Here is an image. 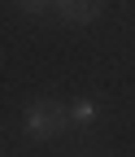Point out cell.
<instances>
[{"label": "cell", "mask_w": 135, "mask_h": 157, "mask_svg": "<svg viewBox=\"0 0 135 157\" xmlns=\"http://www.w3.org/2000/svg\"><path fill=\"white\" fill-rule=\"evenodd\" d=\"M66 127H70V105H61V101H31V105H26L22 131L31 135V140L48 144V140H57Z\"/></svg>", "instance_id": "cell-1"}, {"label": "cell", "mask_w": 135, "mask_h": 157, "mask_svg": "<svg viewBox=\"0 0 135 157\" xmlns=\"http://www.w3.org/2000/svg\"><path fill=\"white\" fill-rule=\"evenodd\" d=\"M52 13H57V22H66V26H87V22H96V17L105 13V5L100 0H61V5H52Z\"/></svg>", "instance_id": "cell-2"}, {"label": "cell", "mask_w": 135, "mask_h": 157, "mask_svg": "<svg viewBox=\"0 0 135 157\" xmlns=\"http://www.w3.org/2000/svg\"><path fill=\"white\" fill-rule=\"evenodd\" d=\"M96 118H100V109H96V101H87V96L70 105V127H92Z\"/></svg>", "instance_id": "cell-3"}]
</instances>
